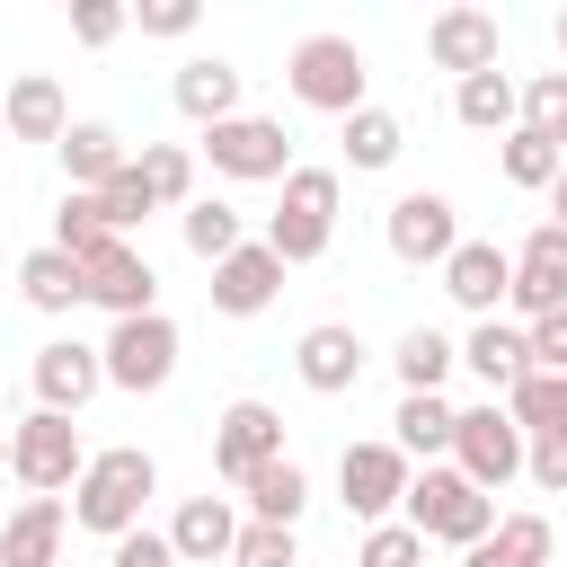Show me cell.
Listing matches in <instances>:
<instances>
[{"label": "cell", "instance_id": "1", "mask_svg": "<svg viewBox=\"0 0 567 567\" xmlns=\"http://www.w3.org/2000/svg\"><path fill=\"white\" fill-rule=\"evenodd\" d=\"M159 496V461L142 452V443H106V452H89L80 461V478H71V523L80 532H106V540H124V532H142V505Z\"/></svg>", "mask_w": 567, "mask_h": 567}, {"label": "cell", "instance_id": "2", "mask_svg": "<svg viewBox=\"0 0 567 567\" xmlns=\"http://www.w3.org/2000/svg\"><path fill=\"white\" fill-rule=\"evenodd\" d=\"M399 523H408L416 540H443V549H478V540L496 532V496H478V487H470L452 461H434V470H408Z\"/></svg>", "mask_w": 567, "mask_h": 567}, {"label": "cell", "instance_id": "3", "mask_svg": "<svg viewBox=\"0 0 567 567\" xmlns=\"http://www.w3.org/2000/svg\"><path fill=\"white\" fill-rule=\"evenodd\" d=\"M337 204H346L337 168H292V177H284V204L266 213V248L284 257V275L310 266V257H328V239H337Z\"/></svg>", "mask_w": 567, "mask_h": 567}, {"label": "cell", "instance_id": "4", "mask_svg": "<svg viewBox=\"0 0 567 567\" xmlns=\"http://www.w3.org/2000/svg\"><path fill=\"white\" fill-rule=\"evenodd\" d=\"M284 80H292V97L301 106H319V115H354V106H372L363 89H372V62H363V44L354 35H301L292 44V62H284Z\"/></svg>", "mask_w": 567, "mask_h": 567}, {"label": "cell", "instance_id": "5", "mask_svg": "<svg viewBox=\"0 0 567 567\" xmlns=\"http://www.w3.org/2000/svg\"><path fill=\"white\" fill-rule=\"evenodd\" d=\"M80 461H89V443H80V425H71V416L35 408V416H18V425H9V478H18L27 496H71Z\"/></svg>", "mask_w": 567, "mask_h": 567}, {"label": "cell", "instance_id": "6", "mask_svg": "<svg viewBox=\"0 0 567 567\" xmlns=\"http://www.w3.org/2000/svg\"><path fill=\"white\" fill-rule=\"evenodd\" d=\"M452 470L478 487V496H496V487H514L523 478V425L496 408V399H478V408H461L452 416Z\"/></svg>", "mask_w": 567, "mask_h": 567}, {"label": "cell", "instance_id": "7", "mask_svg": "<svg viewBox=\"0 0 567 567\" xmlns=\"http://www.w3.org/2000/svg\"><path fill=\"white\" fill-rule=\"evenodd\" d=\"M204 159H213V177H230V186H284V177H292V133H284L275 115H230V124L204 133Z\"/></svg>", "mask_w": 567, "mask_h": 567}, {"label": "cell", "instance_id": "8", "mask_svg": "<svg viewBox=\"0 0 567 567\" xmlns=\"http://www.w3.org/2000/svg\"><path fill=\"white\" fill-rule=\"evenodd\" d=\"M97 363H106V390H168V372H177V319L168 310H142V319H115L106 328V346H97Z\"/></svg>", "mask_w": 567, "mask_h": 567}, {"label": "cell", "instance_id": "9", "mask_svg": "<svg viewBox=\"0 0 567 567\" xmlns=\"http://www.w3.org/2000/svg\"><path fill=\"white\" fill-rule=\"evenodd\" d=\"M381 239H390V257H399V266H443V257L461 248V213H452V195H434V186H408V195L390 204Z\"/></svg>", "mask_w": 567, "mask_h": 567}, {"label": "cell", "instance_id": "10", "mask_svg": "<svg viewBox=\"0 0 567 567\" xmlns=\"http://www.w3.org/2000/svg\"><path fill=\"white\" fill-rule=\"evenodd\" d=\"M80 275H89V301H97L106 319H142V310H159V275H151V257H142L133 239H97V248L80 257Z\"/></svg>", "mask_w": 567, "mask_h": 567}, {"label": "cell", "instance_id": "11", "mask_svg": "<svg viewBox=\"0 0 567 567\" xmlns=\"http://www.w3.org/2000/svg\"><path fill=\"white\" fill-rule=\"evenodd\" d=\"M337 487H346V514L372 532V523H390L399 496H408V452H399V443H346Z\"/></svg>", "mask_w": 567, "mask_h": 567}, {"label": "cell", "instance_id": "12", "mask_svg": "<svg viewBox=\"0 0 567 567\" xmlns=\"http://www.w3.org/2000/svg\"><path fill=\"white\" fill-rule=\"evenodd\" d=\"M505 310H514V328L567 310V230H558V221H540V230L514 248V292H505Z\"/></svg>", "mask_w": 567, "mask_h": 567}, {"label": "cell", "instance_id": "13", "mask_svg": "<svg viewBox=\"0 0 567 567\" xmlns=\"http://www.w3.org/2000/svg\"><path fill=\"white\" fill-rule=\"evenodd\" d=\"M425 53H434V71L470 80V71H496V62H505V27H496V9H470V0H452V9H434V27H425Z\"/></svg>", "mask_w": 567, "mask_h": 567}, {"label": "cell", "instance_id": "14", "mask_svg": "<svg viewBox=\"0 0 567 567\" xmlns=\"http://www.w3.org/2000/svg\"><path fill=\"white\" fill-rule=\"evenodd\" d=\"M266 461H284V416H275L266 399H230V408L213 416V470L239 487V478L266 470Z\"/></svg>", "mask_w": 567, "mask_h": 567}, {"label": "cell", "instance_id": "15", "mask_svg": "<svg viewBox=\"0 0 567 567\" xmlns=\"http://www.w3.org/2000/svg\"><path fill=\"white\" fill-rule=\"evenodd\" d=\"M27 381H35V408H53V416H80V408L106 390V363H97V346H80V337H53V346H35Z\"/></svg>", "mask_w": 567, "mask_h": 567}, {"label": "cell", "instance_id": "16", "mask_svg": "<svg viewBox=\"0 0 567 567\" xmlns=\"http://www.w3.org/2000/svg\"><path fill=\"white\" fill-rule=\"evenodd\" d=\"M204 292H213V310H221V319H257V310L284 292V257H275L266 239H239V248L213 266V284H204Z\"/></svg>", "mask_w": 567, "mask_h": 567}, {"label": "cell", "instance_id": "17", "mask_svg": "<svg viewBox=\"0 0 567 567\" xmlns=\"http://www.w3.org/2000/svg\"><path fill=\"white\" fill-rule=\"evenodd\" d=\"M443 292H452L470 319H496L505 292H514V248H496V239H461V248L443 257Z\"/></svg>", "mask_w": 567, "mask_h": 567}, {"label": "cell", "instance_id": "18", "mask_svg": "<svg viewBox=\"0 0 567 567\" xmlns=\"http://www.w3.org/2000/svg\"><path fill=\"white\" fill-rule=\"evenodd\" d=\"M292 372H301V390H319V399H346V390L363 381V337H354L346 319H319V328H301V346H292Z\"/></svg>", "mask_w": 567, "mask_h": 567}, {"label": "cell", "instance_id": "19", "mask_svg": "<svg viewBox=\"0 0 567 567\" xmlns=\"http://www.w3.org/2000/svg\"><path fill=\"white\" fill-rule=\"evenodd\" d=\"M168 97H177V115L186 124H230L239 115V62H221V53H195V62H177V80H168Z\"/></svg>", "mask_w": 567, "mask_h": 567}, {"label": "cell", "instance_id": "20", "mask_svg": "<svg viewBox=\"0 0 567 567\" xmlns=\"http://www.w3.org/2000/svg\"><path fill=\"white\" fill-rule=\"evenodd\" d=\"M0 133H9V142H62V133H71L62 80H53V71H18L9 97H0Z\"/></svg>", "mask_w": 567, "mask_h": 567}, {"label": "cell", "instance_id": "21", "mask_svg": "<svg viewBox=\"0 0 567 567\" xmlns=\"http://www.w3.org/2000/svg\"><path fill=\"white\" fill-rule=\"evenodd\" d=\"M62 532H71V505L62 496H27L0 523V567H62Z\"/></svg>", "mask_w": 567, "mask_h": 567}, {"label": "cell", "instance_id": "22", "mask_svg": "<svg viewBox=\"0 0 567 567\" xmlns=\"http://www.w3.org/2000/svg\"><path fill=\"white\" fill-rule=\"evenodd\" d=\"M18 292H27V310L71 319V310L89 301V275H80V257H62V248L44 239V248H27V257H18Z\"/></svg>", "mask_w": 567, "mask_h": 567}, {"label": "cell", "instance_id": "23", "mask_svg": "<svg viewBox=\"0 0 567 567\" xmlns=\"http://www.w3.org/2000/svg\"><path fill=\"white\" fill-rule=\"evenodd\" d=\"M230 540H239V514H230V496H186V505H177V523H168V549H177V567H213V558H230Z\"/></svg>", "mask_w": 567, "mask_h": 567}, {"label": "cell", "instance_id": "24", "mask_svg": "<svg viewBox=\"0 0 567 567\" xmlns=\"http://www.w3.org/2000/svg\"><path fill=\"white\" fill-rule=\"evenodd\" d=\"M461 363L487 381V399H505V390L532 372V354H523V328H514V319H478V328L461 337Z\"/></svg>", "mask_w": 567, "mask_h": 567}, {"label": "cell", "instance_id": "25", "mask_svg": "<svg viewBox=\"0 0 567 567\" xmlns=\"http://www.w3.org/2000/svg\"><path fill=\"white\" fill-rule=\"evenodd\" d=\"M549 514H496V532L478 549H461V567H558L549 558Z\"/></svg>", "mask_w": 567, "mask_h": 567}, {"label": "cell", "instance_id": "26", "mask_svg": "<svg viewBox=\"0 0 567 567\" xmlns=\"http://www.w3.org/2000/svg\"><path fill=\"white\" fill-rule=\"evenodd\" d=\"M53 151H62V168H71V186H80V195H97V186L133 159V151H124V133H115V124H97V115H80Z\"/></svg>", "mask_w": 567, "mask_h": 567}, {"label": "cell", "instance_id": "27", "mask_svg": "<svg viewBox=\"0 0 567 567\" xmlns=\"http://www.w3.org/2000/svg\"><path fill=\"white\" fill-rule=\"evenodd\" d=\"M452 416H461V408H452L443 390H408V399H399V416H390V425H399L390 443H399L408 461H425V470H434V461L452 452Z\"/></svg>", "mask_w": 567, "mask_h": 567}, {"label": "cell", "instance_id": "28", "mask_svg": "<svg viewBox=\"0 0 567 567\" xmlns=\"http://www.w3.org/2000/svg\"><path fill=\"white\" fill-rule=\"evenodd\" d=\"M239 496H248V523H301V505H310V470L284 452V461H266V470H248L239 478Z\"/></svg>", "mask_w": 567, "mask_h": 567}, {"label": "cell", "instance_id": "29", "mask_svg": "<svg viewBox=\"0 0 567 567\" xmlns=\"http://www.w3.org/2000/svg\"><path fill=\"white\" fill-rule=\"evenodd\" d=\"M452 115H461L470 133H496V142H505V133L523 124V89H514L505 71H470V80L452 89Z\"/></svg>", "mask_w": 567, "mask_h": 567}, {"label": "cell", "instance_id": "30", "mask_svg": "<svg viewBox=\"0 0 567 567\" xmlns=\"http://www.w3.org/2000/svg\"><path fill=\"white\" fill-rule=\"evenodd\" d=\"M337 142H346V168H354V177H381V168H399V151H408V124H399L390 106H354Z\"/></svg>", "mask_w": 567, "mask_h": 567}, {"label": "cell", "instance_id": "31", "mask_svg": "<svg viewBox=\"0 0 567 567\" xmlns=\"http://www.w3.org/2000/svg\"><path fill=\"white\" fill-rule=\"evenodd\" d=\"M496 408L523 425V443H540V434H558V443H567V372H523Z\"/></svg>", "mask_w": 567, "mask_h": 567}, {"label": "cell", "instance_id": "32", "mask_svg": "<svg viewBox=\"0 0 567 567\" xmlns=\"http://www.w3.org/2000/svg\"><path fill=\"white\" fill-rule=\"evenodd\" d=\"M133 168H142V186H151L159 213H186V204H195V151H186V142H142Z\"/></svg>", "mask_w": 567, "mask_h": 567}, {"label": "cell", "instance_id": "33", "mask_svg": "<svg viewBox=\"0 0 567 567\" xmlns=\"http://www.w3.org/2000/svg\"><path fill=\"white\" fill-rule=\"evenodd\" d=\"M177 230H186V248L204 257V266H221L239 239H248V221H239V204H221V195H195L186 213H177Z\"/></svg>", "mask_w": 567, "mask_h": 567}, {"label": "cell", "instance_id": "34", "mask_svg": "<svg viewBox=\"0 0 567 567\" xmlns=\"http://www.w3.org/2000/svg\"><path fill=\"white\" fill-rule=\"evenodd\" d=\"M496 168H505V186H523V195H549V186H558V168H567V151H549L540 133H523V124H514V133L496 142Z\"/></svg>", "mask_w": 567, "mask_h": 567}, {"label": "cell", "instance_id": "35", "mask_svg": "<svg viewBox=\"0 0 567 567\" xmlns=\"http://www.w3.org/2000/svg\"><path fill=\"white\" fill-rule=\"evenodd\" d=\"M390 363H399V390H443V372L461 363V346H452L443 328H408Z\"/></svg>", "mask_w": 567, "mask_h": 567}, {"label": "cell", "instance_id": "36", "mask_svg": "<svg viewBox=\"0 0 567 567\" xmlns=\"http://www.w3.org/2000/svg\"><path fill=\"white\" fill-rule=\"evenodd\" d=\"M523 133H540L549 151H567V71H532L523 80Z\"/></svg>", "mask_w": 567, "mask_h": 567}, {"label": "cell", "instance_id": "37", "mask_svg": "<svg viewBox=\"0 0 567 567\" xmlns=\"http://www.w3.org/2000/svg\"><path fill=\"white\" fill-rule=\"evenodd\" d=\"M97 213H106V230H115V239H124V230H133V221H151V213H159V204H151V186H142V168H133V159H124V168H115V177H106V186H97Z\"/></svg>", "mask_w": 567, "mask_h": 567}, {"label": "cell", "instance_id": "38", "mask_svg": "<svg viewBox=\"0 0 567 567\" xmlns=\"http://www.w3.org/2000/svg\"><path fill=\"white\" fill-rule=\"evenodd\" d=\"M97 239H115V230H106L97 195H80V186H71V195H62V213H53V248H62V257H89Z\"/></svg>", "mask_w": 567, "mask_h": 567}, {"label": "cell", "instance_id": "39", "mask_svg": "<svg viewBox=\"0 0 567 567\" xmlns=\"http://www.w3.org/2000/svg\"><path fill=\"white\" fill-rule=\"evenodd\" d=\"M230 567H301V540H292L284 523H239Z\"/></svg>", "mask_w": 567, "mask_h": 567}, {"label": "cell", "instance_id": "40", "mask_svg": "<svg viewBox=\"0 0 567 567\" xmlns=\"http://www.w3.org/2000/svg\"><path fill=\"white\" fill-rule=\"evenodd\" d=\"M354 567H425V540L408 523H372L363 549H354Z\"/></svg>", "mask_w": 567, "mask_h": 567}, {"label": "cell", "instance_id": "41", "mask_svg": "<svg viewBox=\"0 0 567 567\" xmlns=\"http://www.w3.org/2000/svg\"><path fill=\"white\" fill-rule=\"evenodd\" d=\"M523 478H532L540 496H567V443H558V434H540V443H523Z\"/></svg>", "mask_w": 567, "mask_h": 567}, {"label": "cell", "instance_id": "42", "mask_svg": "<svg viewBox=\"0 0 567 567\" xmlns=\"http://www.w3.org/2000/svg\"><path fill=\"white\" fill-rule=\"evenodd\" d=\"M523 354H532V372H567V310L532 319V328H523Z\"/></svg>", "mask_w": 567, "mask_h": 567}, {"label": "cell", "instance_id": "43", "mask_svg": "<svg viewBox=\"0 0 567 567\" xmlns=\"http://www.w3.org/2000/svg\"><path fill=\"white\" fill-rule=\"evenodd\" d=\"M124 27H133V9H115V0H80V9H71V35H80V44H115Z\"/></svg>", "mask_w": 567, "mask_h": 567}, {"label": "cell", "instance_id": "44", "mask_svg": "<svg viewBox=\"0 0 567 567\" xmlns=\"http://www.w3.org/2000/svg\"><path fill=\"white\" fill-rule=\"evenodd\" d=\"M133 27L177 44V35H195V0H142V9H133Z\"/></svg>", "mask_w": 567, "mask_h": 567}, {"label": "cell", "instance_id": "45", "mask_svg": "<svg viewBox=\"0 0 567 567\" xmlns=\"http://www.w3.org/2000/svg\"><path fill=\"white\" fill-rule=\"evenodd\" d=\"M106 567H177V549H168V532H124L106 549Z\"/></svg>", "mask_w": 567, "mask_h": 567}, {"label": "cell", "instance_id": "46", "mask_svg": "<svg viewBox=\"0 0 567 567\" xmlns=\"http://www.w3.org/2000/svg\"><path fill=\"white\" fill-rule=\"evenodd\" d=\"M549 221L567 230V168H558V186H549Z\"/></svg>", "mask_w": 567, "mask_h": 567}, {"label": "cell", "instance_id": "47", "mask_svg": "<svg viewBox=\"0 0 567 567\" xmlns=\"http://www.w3.org/2000/svg\"><path fill=\"white\" fill-rule=\"evenodd\" d=\"M558 53H567V9H558Z\"/></svg>", "mask_w": 567, "mask_h": 567}, {"label": "cell", "instance_id": "48", "mask_svg": "<svg viewBox=\"0 0 567 567\" xmlns=\"http://www.w3.org/2000/svg\"><path fill=\"white\" fill-rule=\"evenodd\" d=\"M0 470H9V425H0Z\"/></svg>", "mask_w": 567, "mask_h": 567}]
</instances>
